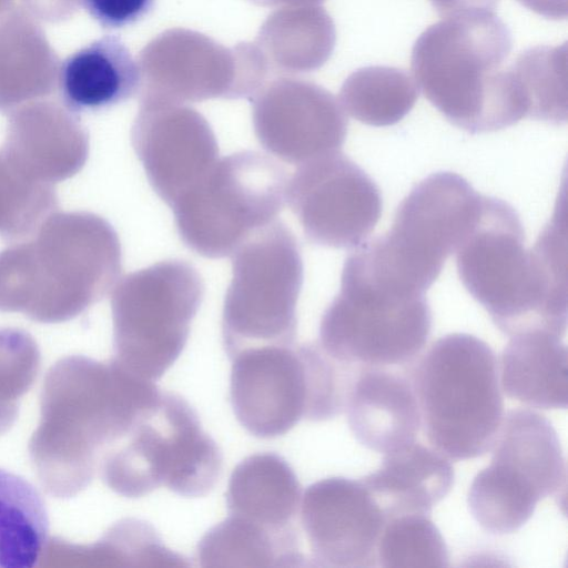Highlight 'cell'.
<instances>
[{
	"label": "cell",
	"mask_w": 568,
	"mask_h": 568,
	"mask_svg": "<svg viewBox=\"0 0 568 568\" xmlns=\"http://www.w3.org/2000/svg\"><path fill=\"white\" fill-rule=\"evenodd\" d=\"M425 434L447 458L491 449L504 418L498 362L483 339L453 333L432 344L412 373Z\"/></svg>",
	"instance_id": "5"
},
{
	"label": "cell",
	"mask_w": 568,
	"mask_h": 568,
	"mask_svg": "<svg viewBox=\"0 0 568 568\" xmlns=\"http://www.w3.org/2000/svg\"><path fill=\"white\" fill-rule=\"evenodd\" d=\"M361 480L387 519L429 515L450 491L454 469L442 453L414 440L385 453L381 466Z\"/></svg>",
	"instance_id": "21"
},
{
	"label": "cell",
	"mask_w": 568,
	"mask_h": 568,
	"mask_svg": "<svg viewBox=\"0 0 568 568\" xmlns=\"http://www.w3.org/2000/svg\"><path fill=\"white\" fill-rule=\"evenodd\" d=\"M344 410L354 437L381 454L414 442L422 424L412 381L383 366H361Z\"/></svg>",
	"instance_id": "18"
},
{
	"label": "cell",
	"mask_w": 568,
	"mask_h": 568,
	"mask_svg": "<svg viewBox=\"0 0 568 568\" xmlns=\"http://www.w3.org/2000/svg\"><path fill=\"white\" fill-rule=\"evenodd\" d=\"M1 149L27 176L54 184L74 176L84 166L89 138L70 113L36 106L11 119Z\"/></svg>",
	"instance_id": "19"
},
{
	"label": "cell",
	"mask_w": 568,
	"mask_h": 568,
	"mask_svg": "<svg viewBox=\"0 0 568 568\" xmlns=\"http://www.w3.org/2000/svg\"><path fill=\"white\" fill-rule=\"evenodd\" d=\"M132 145L154 192L172 206L219 159L207 121L179 103L142 100Z\"/></svg>",
	"instance_id": "16"
},
{
	"label": "cell",
	"mask_w": 568,
	"mask_h": 568,
	"mask_svg": "<svg viewBox=\"0 0 568 568\" xmlns=\"http://www.w3.org/2000/svg\"><path fill=\"white\" fill-rule=\"evenodd\" d=\"M444 18L465 12L494 11L500 0H429Z\"/></svg>",
	"instance_id": "32"
},
{
	"label": "cell",
	"mask_w": 568,
	"mask_h": 568,
	"mask_svg": "<svg viewBox=\"0 0 568 568\" xmlns=\"http://www.w3.org/2000/svg\"><path fill=\"white\" fill-rule=\"evenodd\" d=\"M98 470L103 483L124 497H143L161 487L202 497L220 478L222 455L193 407L160 389L104 454Z\"/></svg>",
	"instance_id": "6"
},
{
	"label": "cell",
	"mask_w": 568,
	"mask_h": 568,
	"mask_svg": "<svg viewBox=\"0 0 568 568\" xmlns=\"http://www.w3.org/2000/svg\"><path fill=\"white\" fill-rule=\"evenodd\" d=\"M34 234L0 252V312L39 323L67 322L115 285L121 242L102 216L54 212Z\"/></svg>",
	"instance_id": "3"
},
{
	"label": "cell",
	"mask_w": 568,
	"mask_h": 568,
	"mask_svg": "<svg viewBox=\"0 0 568 568\" xmlns=\"http://www.w3.org/2000/svg\"><path fill=\"white\" fill-rule=\"evenodd\" d=\"M483 199L463 176L433 173L400 202L389 231L359 247L382 278L425 294L475 225Z\"/></svg>",
	"instance_id": "7"
},
{
	"label": "cell",
	"mask_w": 568,
	"mask_h": 568,
	"mask_svg": "<svg viewBox=\"0 0 568 568\" xmlns=\"http://www.w3.org/2000/svg\"><path fill=\"white\" fill-rule=\"evenodd\" d=\"M288 176L271 156L240 151L211 170L171 206L184 244L204 257L231 256L286 204Z\"/></svg>",
	"instance_id": "8"
},
{
	"label": "cell",
	"mask_w": 568,
	"mask_h": 568,
	"mask_svg": "<svg viewBox=\"0 0 568 568\" xmlns=\"http://www.w3.org/2000/svg\"><path fill=\"white\" fill-rule=\"evenodd\" d=\"M377 561L386 568H443L448 566V552L428 514H406L387 519L377 544Z\"/></svg>",
	"instance_id": "29"
},
{
	"label": "cell",
	"mask_w": 568,
	"mask_h": 568,
	"mask_svg": "<svg viewBox=\"0 0 568 568\" xmlns=\"http://www.w3.org/2000/svg\"><path fill=\"white\" fill-rule=\"evenodd\" d=\"M199 271L166 260L124 275L111 294L113 361L154 382L182 353L204 297Z\"/></svg>",
	"instance_id": "9"
},
{
	"label": "cell",
	"mask_w": 568,
	"mask_h": 568,
	"mask_svg": "<svg viewBox=\"0 0 568 568\" xmlns=\"http://www.w3.org/2000/svg\"><path fill=\"white\" fill-rule=\"evenodd\" d=\"M418 87L404 70L372 65L357 69L344 81L339 99L355 120L372 126L399 122L415 105Z\"/></svg>",
	"instance_id": "26"
},
{
	"label": "cell",
	"mask_w": 568,
	"mask_h": 568,
	"mask_svg": "<svg viewBox=\"0 0 568 568\" xmlns=\"http://www.w3.org/2000/svg\"><path fill=\"white\" fill-rule=\"evenodd\" d=\"M253 125L268 153L296 165L341 151L347 133V118L335 97L308 82L267 88L254 102Z\"/></svg>",
	"instance_id": "17"
},
{
	"label": "cell",
	"mask_w": 568,
	"mask_h": 568,
	"mask_svg": "<svg viewBox=\"0 0 568 568\" xmlns=\"http://www.w3.org/2000/svg\"><path fill=\"white\" fill-rule=\"evenodd\" d=\"M230 359L231 405L251 435L275 438L301 419L332 417L336 376L317 342L247 348Z\"/></svg>",
	"instance_id": "12"
},
{
	"label": "cell",
	"mask_w": 568,
	"mask_h": 568,
	"mask_svg": "<svg viewBox=\"0 0 568 568\" xmlns=\"http://www.w3.org/2000/svg\"><path fill=\"white\" fill-rule=\"evenodd\" d=\"M225 500L229 515L284 530L294 528L302 488L285 459L274 453H257L233 469Z\"/></svg>",
	"instance_id": "23"
},
{
	"label": "cell",
	"mask_w": 568,
	"mask_h": 568,
	"mask_svg": "<svg viewBox=\"0 0 568 568\" xmlns=\"http://www.w3.org/2000/svg\"><path fill=\"white\" fill-rule=\"evenodd\" d=\"M58 204L53 184L30 179L0 149V236H31Z\"/></svg>",
	"instance_id": "28"
},
{
	"label": "cell",
	"mask_w": 568,
	"mask_h": 568,
	"mask_svg": "<svg viewBox=\"0 0 568 568\" xmlns=\"http://www.w3.org/2000/svg\"><path fill=\"white\" fill-rule=\"evenodd\" d=\"M458 276L468 293L508 336L567 327L566 197L535 244L525 246L519 215L507 202L485 196L475 225L456 250Z\"/></svg>",
	"instance_id": "2"
},
{
	"label": "cell",
	"mask_w": 568,
	"mask_h": 568,
	"mask_svg": "<svg viewBox=\"0 0 568 568\" xmlns=\"http://www.w3.org/2000/svg\"><path fill=\"white\" fill-rule=\"evenodd\" d=\"M231 256L232 278L221 323L229 358L247 348L293 344L303 260L291 229L274 221L255 231Z\"/></svg>",
	"instance_id": "11"
},
{
	"label": "cell",
	"mask_w": 568,
	"mask_h": 568,
	"mask_svg": "<svg viewBox=\"0 0 568 568\" xmlns=\"http://www.w3.org/2000/svg\"><path fill=\"white\" fill-rule=\"evenodd\" d=\"M490 464L474 478L467 505L477 524L491 534L519 530L541 499L566 489V460L547 417L527 408L504 415Z\"/></svg>",
	"instance_id": "13"
},
{
	"label": "cell",
	"mask_w": 568,
	"mask_h": 568,
	"mask_svg": "<svg viewBox=\"0 0 568 568\" xmlns=\"http://www.w3.org/2000/svg\"><path fill=\"white\" fill-rule=\"evenodd\" d=\"M520 4L547 19H566L568 0H517Z\"/></svg>",
	"instance_id": "33"
},
{
	"label": "cell",
	"mask_w": 568,
	"mask_h": 568,
	"mask_svg": "<svg viewBox=\"0 0 568 568\" xmlns=\"http://www.w3.org/2000/svg\"><path fill=\"white\" fill-rule=\"evenodd\" d=\"M58 82L65 108L79 113L129 100L141 88L142 75L121 38L106 34L68 55Z\"/></svg>",
	"instance_id": "20"
},
{
	"label": "cell",
	"mask_w": 568,
	"mask_h": 568,
	"mask_svg": "<svg viewBox=\"0 0 568 568\" xmlns=\"http://www.w3.org/2000/svg\"><path fill=\"white\" fill-rule=\"evenodd\" d=\"M300 509L315 566H376L377 544L387 518L362 480H317L302 495Z\"/></svg>",
	"instance_id": "15"
},
{
	"label": "cell",
	"mask_w": 568,
	"mask_h": 568,
	"mask_svg": "<svg viewBox=\"0 0 568 568\" xmlns=\"http://www.w3.org/2000/svg\"><path fill=\"white\" fill-rule=\"evenodd\" d=\"M202 567H296L304 559L295 528L275 530L229 515L200 540Z\"/></svg>",
	"instance_id": "24"
},
{
	"label": "cell",
	"mask_w": 568,
	"mask_h": 568,
	"mask_svg": "<svg viewBox=\"0 0 568 568\" xmlns=\"http://www.w3.org/2000/svg\"><path fill=\"white\" fill-rule=\"evenodd\" d=\"M159 390L113 359L72 355L58 361L43 382L40 419L28 447L43 489L62 499L84 490L104 454Z\"/></svg>",
	"instance_id": "1"
},
{
	"label": "cell",
	"mask_w": 568,
	"mask_h": 568,
	"mask_svg": "<svg viewBox=\"0 0 568 568\" xmlns=\"http://www.w3.org/2000/svg\"><path fill=\"white\" fill-rule=\"evenodd\" d=\"M430 328L425 294L404 293L378 281L352 253L339 292L322 316L317 342L341 363L388 367L414 359Z\"/></svg>",
	"instance_id": "10"
},
{
	"label": "cell",
	"mask_w": 568,
	"mask_h": 568,
	"mask_svg": "<svg viewBox=\"0 0 568 568\" xmlns=\"http://www.w3.org/2000/svg\"><path fill=\"white\" fill-rule=\"evenodd\" d=\"M49 518L38 489L0 468V567L31 568L45 548Z\"/></svg>",
	"instance_id": "25"
},
{
	"label": "cell",
	"mask_w": 568,
	"mask_h": 568,
	"mask_svg": "<svg viewBox=\"0 0 568 568\" xmlns=\"http://www.w3.org/2000/svg\"><path fill=\"white\" fill-rule=\"evenodd\" d=\"M40 365L38 344L28 332L0 328V435L14 424L20 400L34 384Z\"/></svg>",
	"instance_id": "30"
},
{
	"label": "cell",
	"mask_w": 568,
	"mask_h": 568,
	"mask_svg": "<svg viewBox=\"0 0 568 568\" xmlns=\"http://www.w3.org/2000/svg\"><path fill=\"white\" fill-rule=\"evenodd\" d=\"M561 338L540 331L510 336L499 359L501 390L530 407L566 408L568 354Z\"/></svg>",
	"instance_id": "22"
},
{
	"label": "cell",
	"mask_w": 568,
	"mask_h": 568,
	"mask_svg": "<svg viewBox=\"0 0 568 568\" xmlns=\"http://www.w3.org/2000/svg\"><path fill=\"white\" fill-rule=\"evenodd\" d=\"M526 118L560 124L567 121V44L535 45L509 64Z\"/></svg>",
	"instance_id": "27"
},
{
	"label": "cell",
	"mask_w": 568,
	"mask_h": 568,
	"mask_svg": "<svg viewBox=\"0 0 568 568\" xmlns=\"http://www.w3.org/2000/svg\"><path fill=\"white\" fill-rule=\"evenodd\" d=\"M509 28L494 11L444 17L420 33L412 71L425 98L470 133L503 130L526 118L510 65Z\"/></svg>",
	"instance_id": "4"
},
{
	"label": "cell",
	"mask_w": 568,
	"mask_h": 568,
	"mask_svg": "<svg viewBox=\"0 0 568 568\" xmlns=\"http://www.w3.org/2000/svg\"><path fill=\"white\" fill-rule=\"evenodd\" d=\"M155 0H81L82 7L102 28L119 29L138 22Z\"/></svg>",
	"instance_id": "31"
},
{
	"label": "cell",
	"mask_w": 568,
	"mask_h": 568,
	"mask_svg": "<svg viewBox=\"0 0 568 568\" xmlns=\"http://www.w3.org/2000/svg\"><path fill=\"white\" fill-rule=\"evenodd\" d=\"M286 203L305 236L331 248L359 246L383 207L376 183L341 151L298 165L288 178Z\"/></svg>",
	"instance_id": "14"
}]
</instances>
